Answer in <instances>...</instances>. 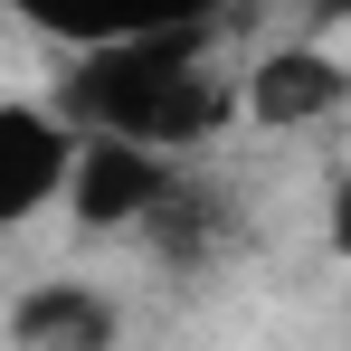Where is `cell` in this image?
Masks as SVG:
<instances>
[{"instance_id": "277c9868", "label": "cell", "mask_w": 351, "mask_h": 351, "mask_svg": "<svg viewBox=\"0 0 351 351\" xmlns=\"http://www.w3.org/2000/svg\"><path fill=\"white\" fill-rule=\"evenodd\" d=\"M332 105H351V66L332 48H266L247 66V123H266V133H304Z\"/></svg>"}, {"instance_id": "8992f818", "label": "cell", "mask_w": 351, "mask_h": 351, "mask_svg": "<svg viewBox=\"0 0 351 351\" xmlns=\"http://www.w3.org/2000/svg\"><path fill=\"white\" fill-rule=\"evenodd\" d=\"M29 29H48L58 48H95V38H133L162 19H219V0H10Z\"/></svg>"}, {"instance_id": "ba28073f", "label": "cell", "mask_w": 351, "mask_h": 351, "mask_svg": "<svg viewBox=\"0 0 351 351\" xmlns=\"http://www.w3.org/2000/svg\"><path fill=\"white\" fill-rule=\"evenodd\" d=\"M323 237H332V256H351V171L332 180V209H323Z\"/></svg>"}, {"instance_id": "52a82bcc", "label": "cell", "mask_w": 351, "mask_h": 351, "mask_svg": "<svg viewBox=\"0 0 351 351\" xmlns=\"http://www.w3.org/2000/svg\"><path fill=\"white\" fill-rule=\"evenodd\" d=\"M143 237H152V256H162V266H209V256L237 237V190L180 171V180H171V199L143 219Z\"/></svg>"}, {"instance_id": "6da1fadb", "label": "cell", "mask_w": 351, "mask_h": 351, "mask_svg": "<svg viewBox=\"0 0 351 351\" xmlns=\"http://www.w3.org/2000/svg\"><path fill=\"white\" fill-rule=\"evenodd\" d=\"M58 105L76 123H114V133L190 152L228 123V105H247V86H228L209 66V19H162V29L76 48L58 76Z\"/></svg>"}, {"instance_id": "3957f363", "label": "cell", "mask_w": 351, "mask_h": 351, "mask_svg": "<svg viewBox=\"0 0 351 351\" xmlns=\"http://www.w3.org/2000/svg\"><path fill=\"white\" fill-rule=\"evenodd\" d=\"M76 143H86V123L48 114V105H0V228H29L48 199H66V180H76Z\"/></svg>"}, {"instance_id": "5b68a950", "label": "cell", "mask_w": 351, "mask_h": 351, "mask_svg": "<svg viewBox=\"0 0 351 351\" xmlns=\"http://www.w3.org/2000/svg\"><path fill=\"white\" fill-rule=\"evenodd\" d=\"M0 332H10V351H105L123 323L95 285H29Z\"/></svg>"}, {"instance_id": "7a4b0ae2", "label": "cell", "mask_w": 351, "mask_h": 351, "mask_svg": "<svg viewBox=\"0 0 351 351\" xmlns=\"http://www.w3.org/2000/svg\"><path fill=\"white\" fill-rule=\"evenodd\" d=\"M180 180V152L171 143H143V133H114V123H86L76 143V180H66V209L76 228L114 237V228H143Z\"/></svg>"}]
</instances>
